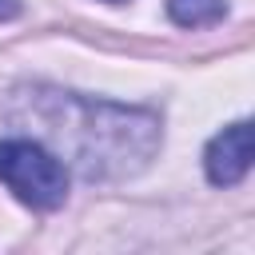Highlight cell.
Masks as SVG:
<instances>
[{
	"label": "cell",
	"instance_id": "5",
	"mask_svg": "<svg viewBox=\"0 0 255 255\" xmlns=\"http://www.w3.org/2000/svg\"><path fill=\"white\" fill-rule=\"evenodd\" d=\"M108 4H120V0H108Z\"/></svg>",
	"mask_w": 255,
	"mask_h": 255
},
{
	"label": "cell",
	"instance_id": "3",
	"mask_svg": "<svg viewBox=\"0 0 255 255\" xmlns=\"http://www.w3.org/2000/svg\"><path fill=\"white\" fill-rule=\"evenodd\" d=\"M167 12L179 28H211L227 16V0H167Z\"/></svg>",
	"mask_w": 255,
	"mask_h": 255
},
{
	"label": "cell",
	"instance_id": "2",
	"mask_svg": "<svg viewBox=\"0 0 255 255\" xmlns=\"http://www.w3.org/2000/svg\"><path fill=\"white\" fill-rule=\"evenodd\" d=\"M203 167H207V179H211L215 187L239 183V179L251 171V124L239 120V124L223 128V131L207 143Z\"/></svg>",
	"mask_w": 255,
	"mask_h": 255
},
{
	"label": "cell",
	"instance_id": "4",
	"mask_svg": "<svg viewBox=\"0 0 255 255\" xmlns=\"http://www.w3.org/2000/svg\"><path fill=\"white\" fill-rule=\"evenodd\" d=\"M16 12H20V4H16V0H0V20H12Z\"/></svg>",
	"mask_w": 255,
	"mask_h": 255
},
{
	"label": "cell",
	"instance_id": "1",
	"mask_svg": "<svg viewBox=\"0 0 255 255\" xmlns=\"http://www.w3.org/2000/svg\"><path fill=\"white\" fill-rule=\"evenodd\" d=\"M0 183L32 211H56L68 199V171L40 139H0Z\"/></svg>",
	"mask_w": 255,
	"mask_h": 255
}]
</instances>
